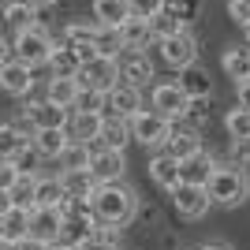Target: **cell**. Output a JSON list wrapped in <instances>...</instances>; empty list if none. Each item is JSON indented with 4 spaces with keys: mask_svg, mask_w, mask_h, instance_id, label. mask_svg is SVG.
I'll return each instance as SVG.
<instances>
[{
    "mask_svg": "<svg viewBox=\"0 0 250 250\" xmlns=\"http://www.w3.org/2000/svg\"><path fill=\"white\" fill-rule=\"evenodd\" d=\"M90 213H94L97 224H108V228L124 231L138 217V190L131 183H124V179L97 183L94 194H90Z\"/></svg>",
    "mask_w": 250,
    "mask_h": 250,
    "instance_id": "obj_1",
    "label": "cell"
},
{
    "mask_svg": "<svg viewBox=\"0 0 250 250\" xmlns=\"http://www.w3.org/2000/svg\"><path fill=\"white\" fill-rule=\"evenodd\" d=\"M206 194L220 209H239L250 198V176L243 165H213L206 179Z\"/></svg>",
    "mask_w": 250,
    "mask_h": 250,
    "instance_id": "obj_2",
    "label": "cell"
},
{
    "mask_svg": "<svg viewBox=\"0 0 250 250\" xmlns=\"http://www.w3.org/2000/svg\"><path fill=\"white\" fill-rule=\"evenodd\" d=\"M52 45H56V38L45 30L42 22H34V26H26V30L11 34V56H15V60H22L26 67H34V71H38V67H45Z\"/></svg>",
    "mask_w": 250,
    "mask_h": 250,
    "instance_id": "obj_3",
    "label": "cell"
},
{
    "mask_svg": "<svg viewBox=\"0 0 250 250\" xmlns=\"http://www.w3.org/2000/svg\"><path fill=\"white\" fill-rule=\"evenodd\" d=\"M127 124H131V142H138V146H146V149H161L165 138H168L172 120H165V116L153 112V108H138Z\"/></svg>",
    "mask_w": 250,
    "mask_h": 250,
    "instance_id": "obj_4",
    "label": "cell"
},
{
    "mask_svg": "<svg viewBox=\"0 0 250 250\" xmlns=\"http://www.w3.org/2000/svg\"><path fill=\"white\" fill-rule=\"evenodd\" d=\"M157 52H161V60L168 63V67H187V63H198V38H194V30L190 26H183V30L168 34V38H161L157 42Z\"/></svg>",
    "mask_w": 250,
    "mask_h": 250,
    "instance_id": "obj_5",
    "label": "cell"
},
{
    "mask_svg": "<svg viewBox=\"0 0 250 250\" xmlns=\"http://www.w3.org/2000/svg\"><path fill=\"white\" fill-rule=\"evenodd\" d=\"M79 86H90V90H97V94H104V90H112L116 83H120V67H116V56H104V52H97L94 60L79 63Z\"/></svg>",
    "mask_w": 250,
    "mask_h": 250,
    "instance_id": "obj_6",
    "label": "cell"
},
{
    "mask_svg": "<svg viewBox=\"0 0 250 250\" xmlns=\"http://www.w3.org/2000/svg\"><path fill=\"white\" fill-rule=\"evenodd\" d=\"M168 194H172V209H176L183 220H202L209 213V206H213L202 183H183V179H179Z\"/></svg>",
    "mask_w": 250,
    "mask_h": 250,
    "instance_id": "obj_7",
    "label": "cell"
},
{
    "mask_svg": "<svg viewBox=\"0 0 250 250\" xmlns=\"http://www.w3.org/2000/svg\"><path fill=\"white\" fill-rule=\"evenodd\" d=\"M34 86H38V79H34V67H26L22 60H15V56H8V60L0 63V90L8 97H15V101H22V97L34 94Z\"/></svg>",
    "mask_w": 250,
    "mask_h": 250,
    "instance_id": "obj_8",
    "label": "cell"
},
{
    "mask_svg": "<svg viewBox=\"0 0 250 250\" xmlns=\"http://www.w3.org/2000/svg\"><path fill=\"white\" fill-rule=\"evenodd\" d=\"M116 67H120V83H131V86H149V79H157L153 60L142 49H120L116 52Z\"/></svg>",
    "mask_w": 250,
    "mask_h": 250,
    "instance_id": "obj_9",
    "label": "cell"
},
{
    "mask_svg": "<svg viewBox=\"0 0 250 250\" xmlns=\"http://www.w3.org/2000/svg\"><path fill=\"white\" fill-rule=\"evenodd\" d=\"M138 108H146V101H142V86L116 83L112 90H104V108H101V116H124V120H131Z\"/></svg>",
    "mask_w": 250,
    "mask_h": 250,
    "instance_id": "obj_10",
    "label": "cell"
},
{
    "mask_svg": "<svg viewBox=\"0 0 250 250\" xmlns=\"http://www.w3.org/2000/svg\"><path fill=\"white\" fill-rule=\"evenodd\" d=\"M187 101L190 97L179 90V83H153V90H149V108L153 112H161L165 120H183V112H187Z\"/></svg>",
    "mask_w": 250,
    "mask_h": 250,
    "instance_id": "obj_11",
    "label": "cell"
},
{
    "mask_svg": "<svg viewBox=\"0 0 250 250\" xmlns=\"http://www.w3.org/2000/svg\"><path fill=\"white\" fill-rule=\"evenodd\" d=\"M127 172V153L124 149H104V146H94L90 153V176L97 183H112V179H124Z\"/></svg>",
    "mask_w": 250,
    "mask_h": 250,
    "instance_id": "obj_12",
    "label": "cell"
},
{
    "mask_svg": "<svg viewBox=\"0 0 250 250\" xmlns=\"http://www.w3.org/2000/svg\"><path fill=\"white\" fill-rule=\"evenodd\" d=\"M22 112H26V120L34 124V131L38 127H67V116H71V108H60V104L45 101V97H22Z\"/></svg>",
    "mask_w": 250,
    "mask_h": 250,
    "instance_id": "obj_13",
    "label": "cell"
},
{
    "mask_svg": "<svg viewBox=\"0 0 250 250\" xmlns=\"http://www.w3.org/2000/svg\"><path fill=\"white\" fill-rule=\"evenodd\" d=\"M161 149H168L176 161H187L190 153H198V149H202V131H198V127H190V124H183V120H176V124L168 127V138H165V146H161Z\"/></svg>",
    "mask_w": 250,
    "mask_h": 250,
    "instance_id": "obj_14",
    "label": "cell"
},
{
    "mask_svg": "<svg viewBox=\"0 0 250 250\" xmlns=\"http://www.w3.org/2000/svg\"><path fill=\"white\" fill-rule=\"evenodd\" d=\"M60 224H63V213L60 209H49V206H34L30 209V239H38V243H56L60 239Z\"/></svg>",
    "mask_w": 250,
    "mask_h": 250,
    "instance_id": "obj_15",
    "label": "cell"
},
{
    "mask_svg": "<svg viewBox=\"0 0 250 250\" xmlns=\"http://www.w3.org/2000/svg\"><path fill=\"white\" fill-rule=\"evenodd\" d=\"M38 4L34 0H4V8H0V26H8L11 34H19L26 30V26H34V22H42L38 19Z\"/></svg>",
    "mask_w": 250,
    "mask_h": 250,
    "instance_id": "obj_16",
    "label": "cell"
},
{
    "mask_svg": "<svg viewBox=\"0 0 250 250\" xmlns=\"http://www.w3.org/2000/svg\"><path fill=\"white\" fill-rule=\"evenodd\" d=\"M67 142H71V138H67V127H38V131L30 135V146L38 149L42 161H56Z\"/></svg>",
    "mask_w": 250,
    "mask_h": 250,
    "instance_id": "obj_17",
    "label": "cell"
},
{
    "mask_svg": "<svg viewBox=\"0 0 250 250\" xmlns=\"http://www.w3.org/2000/svg\"><path fill=\"white\" fill-rule=\"evenodd\" d=\"M146 168H149V179H153L161 190H172L179 183V161L168 153V149H153Z\"/></svg>",
    "mask_w": 250,
    "mask_h": 250,
    "instance_id": "obj_18",
    "label": "cell"
},
{
    "mask_svg": "<svg viewBox=\"0 0 250 250\" xmlns=\"http://www.w3.org/2000/svg\"><path fill=\"white\" fill-rule=\"evenodd\" d=\"M131 142V124L124 116H101V131H97V142L94 146H104V149H127Z\"/></svg>",
    "mask_w": 250,
    "mask_h": 250,
    "instance_id": "obj_19",
    "label": "cell"
},
{
    "mask_svg": "<svg viewBox=\"0 0 250 250\" xmlns=\"http://www.w3.org/2000/svg\"><path fill=\"white\" fill-rule=\"evenodd\" d=\"M26 231H30V209L11 206L8 213L0 217V243H4V247H15L19 239H26Z\"/></svg>",
    "mask_w": 250,
    "mask_h": 250,
    "instance_id": "obj_20",
    "label": "cell"
},
{
    "mask_svg": "<svg viewBox=\"0 0 250 250\" xmlns=\"http://www.w3.org/2000/svg\"><path fill=\"white\" fill-rule=\"evenodd\" d=\"M97 131H101V112H71L67 116V138H71V142L94 146Z\"/></svg>",
    "mask_w": 250,
    "mask_h": 250,
    "instance_id": "obj_21",
    "label": "cell"
},
{
    "mask_svg": "<svg viewBox=\"0 0 250 250\" xmlns=\"http://www.w3.org/2000/svg\"><path fill=\"white\" fill-rule=\"evenodd\" d=\"M213 165H217V161H213V153L202 146L198 153H190L187 161H179V179H183V183H202V187H206V179H209V172H213Z\"/></svg>",
    "mask_w": 250,
    "mask_h": 250,
    "instance_id": "obj_22",
    "label": "cell"
},
{
    "mask_svg": "<svg viewBox=\"0 0 250 250\" xmlns=\"http://www.w3.org/2000/svg\"><path fill=\"white\" fill-rule=\"evenodd\" d=\"M179 90L187 97H213V83H209V71L198 67V63H187V67H179Z\"/></svg>",
    "mask_w": 250,
    "mask_h": 250,
    "instance_id": "obj_23",
    "label": "cell"
},
{
    "mask_svg": "<svg viewBox=\"0 0 250 250\" xmlns=\"http://www.w3.org/2000/svg\"><path fill=\"white\" fill-rule=\"evenodd\" d=\"M75 94H79V79H67V75H49L45 83V101L60 104V108H71L75 104Z\"/></svg>",
    "mask_w": 250,
    "mask_h": 250,
    "instance_id": "obj_24",
    "label": "cell"
},
{
    "mask_svg": "<svg viewBox=\"0 0 250 250\" xmlns=\"http://www.w3.org/2000/svg\"><path fill=\"white\" fill-rule=\"evenodd\" d=\"M120 45H124V49L149 52V45H157L153 34H149V22L146 19H127V22H120Z\"/></svg>",
    "mask_w": 250,
    "mask_h": 250,
    "instance_id": "obj_25",
    "label": "cell"
},
{
    "mask_svg": "<svg viewBox=\"0 0 250 250\" xmlns=\"http://www.w3.org/2000/svg\"><path fill=\"white\" fill-rule=\"evenodd\" d=\"M60 183H63V194L75 202H90V194H94L97 179L90 176V168H79V172H60Z\"/></svg>",
    "mask_w": 250,
    "mask_h": 250,
    "instance_id": "obj_26",
    "label": "cell"
},
{
    "mask_svg": "<svg viewBox=\"0 0 250 250\" xmlns=\"http://www.w3.org/2000/svg\"><path fill=\"white\" fill-rule=\"evenodd\" d=\"M220 67H224V75H228L231 83L250 79V49H247V45H231V49H224Z\"/></svg>",
    "mask_w": 250,
    "mask_h": 250,
    "instance_id": "obj_27",
    "label": "cell"
},
{
    "mask_svg": "<svg viewBox=\"0 0 250 250\" xmlns=\"http://www.w3.org/2000/svg\"><path fill=\"white\" fill-rule=\"evenodd\" d=\"M63 202H67V194H63L60 176H38V183H34V206L60 209Z\"/></svg>",
    "mask_w": 250,
    "mask_h": 250,
    "instance_id": "obj_28",
    "label": "cell"
},
{
    "mask_svg": "<svg viewBox=\"0 0 250 250\" xmlns=\"http://www.w3.org/2000/svg\"><path fill=\"white\" fill-rule=\"evenodd\" d=\"M45 67H49V75H67V79H75L79 75V56H75L67 45H52V52H49V60H45Z\"/></svg>",
    "mask_w": 250,
    "mask_h": 250,
    "instance_id": "obj_29",
    "label": "cell"
},
{
    "mask_svg": "<svg viewBox=\"0 0 250 250\" xmlns=\"http://www.w3.org/2000/svg\"><path fill=\"white\" fill-rule=\"evenodd\" d=\"M131 19L127 11V0H94V22H104V26H120V22Z\"/></svg>",
    "mask_w": 250,
    "mask_h": 250,
    "instance_id": "obj_30",
    "label": "cell"
},
{
    "mask_svg": "<svg viewBox=\"0 0 250 250\" xmlns=\"http://www.w3.org/2000/svg\"><path fill=\"white\" fill-rule=\"evenodd\" d=\"M224 131H228L231 142H250V108L235 104L224 112Z\"/></svg>",
    "mask_w": 250,
    "mask_h": 250,
    "instance_id": "obj_31",
    "label": "cell"
},
{
    "mask_svg": "<svg viewBox=\"0 0 250 250\" xmlns=\"http://www.w3.org/2000/svg\"><path fill=\"white\" fill-rule=\"evenodd\" d=\"M90 153L94 146H86V142H67L63 153L56 157L60 161V172H79V168H90Z\"/></svg>",
    "mask_w": 250,
    "mask_h": 250,
    "instance_id": "obj_32",
    "label": "cell"
},
{
    "mask_svg": "<svg viewBox=\"0 0 250 250\" xmlns=\"http://www.w3.org/2000/svg\"><path fill=\"white\" fill-rule=\"evenodd\" d=\"M34 183H38V172H19V176H15V183L8 187L11 206H19V209H34Z\"/></svg>",
    "mask_w": 250,
    "mask_h": 250,
    "instance_id": "obj_33",
    "label": "cell"
},
{
    "mask_svg": "<svg viewBox=\"0 0 250 250\" xmlns=\"http://www.w3.org/2000/svg\"><path fill=\"white\" fill-rule=\"evenodd\" d=\"M94 49L97 52H104V56H116V52L124 49L120 45V26H104V22H94Z\"/></svg>",
    "mask_w": 250,
    "mask_h": 250,
    "instance_id": "obj_34",
    "label": "cell"
},
{
    "mask_svg": "<svg viewBox=\"0 0 250 250\" xmlns=\"http://www.w3.org/2000/svg\"><path fill=\"white\" fill-rule=\"evenodd\" d=\"M94 38V22H86V19H71V22H63L60 26V38L56 42L60 45H83Z\"/></svg>",
    "mask_w": 250,
    "mask_h": 250,
    "instance_id": "obj_35",
    "label": "cell"
},
{
    "mask_svg": "<svg viewBox=\"0 0 250 250\" xmlns=\"http://www.w3.org/2000/svg\"><path fill=\"white\" fill-rule=\"evenodd\" d=\"M161 11H168L172 19H179L183 26H190V22L198 19L202 4H198V0H165V8H161Z\"/></svg>",
    "mask_w": 250,
    "mask_h": 250,
    "instance_id": "obj_36",
    "label": "cell"
},
{
    "mask_svg": "<svg viewBox=\"0 0 250 250\" xmlns=\"http://www.w3.org/2000/svg\"><path fill=\"white\" fill-rule=\"evenodd\" d=\"M26 142H30V138H22L11 124H0V161H11Z\"/></svg>",
    "mask_w": 250,
    "mask_h": 250,
    "instance_id": "obj_37",
    "label": "cell"
},
{
    "mask_svg": "<svg viewBox=\"0 0 250 250\" xmlns=\"http://www.w3.org/2000/svg\"><path fill=\"white\" fill-rule=\"evenodd\" d=\"M101 108H104V94H97V90H90V86H79L71 112H101Z\"/></svg>",
    "mask_w": 250,
    "mask_h": 250,
    "instance_id": "obj_38",
    "label": "cell"
},
{
    "mask_svg": "<svg viewBox=\"0 0 250 250\" xmlns=\"http://www.w3.org/2000/svg\"><path fill=\"white\" fill-rule=\"evenodd\" d=\"M183 124L198 127V131L209 124V97H190V101H187V112H183Z\"/></svg>",
    "mask_w": 250,
    "mask_h": 250,
    "instance_id": "obj_39",
    "label": "cell"
},
{
    "mask_svg": "<svg viewBox=\"0 0 250 250\" xmlns=\"http://www.w3.org/2000/svg\"><path fill=\"white\" fill-rule=\"evenodd\" d=\"M146 22H149V34H153V42H161V38H168V34L183 30V22H179V19H172L168 11H157L153 19H146Z\"/></svg>",
    "mask_w": 250,
    "mask_h": 250,
    "instance_id": "obj_40",
    "label": "cell"
},
{
    "mask_svg": "<svg viewBox=\"0 0 250 250\" xmlns=\"http://www.w3.org/2000/svg\"><path fill=\"white\" fill-rule=\"evenodd\" d=\"M161 8H165V0H127V11H131V19H153Z\"/></svg>",
    "mask_w": 250,
    "mask_h": 250,
    "instance_id": "obj_41",
    "label": "cell"
},
{
    "mask_svg": "<svg viewBox=\"0 0 250 250\" xmlns=\"http://www.w3.org/2000/svg\"><path fill=\"white\" fill-rule=\"evenodd\" d=\"M11 165L19 168V172H38V165H42V157H38V149H34L30 142H26V146H22L19 153L11 157Z\"/></svg>",
    "mask_w": 250,
    "mask_h": 250,
    "instance_id": "obj_42",
    "label": "cell"
},
{
    "mask_svg": "<svg viewBox=\"0 0 250 250\" xmlns=\"http://www.w3.org/2000/svg\"><path fill=\"white\" fill-rule=\"evenodd\" d=\"M228 15L235 26H250V0H228Z\"/></svg>",
    "mask_w": 250,
    "mask_h": 250,
    "instance_id": "obj_43",
    "label": "cell"
},
{
    "mask_svg": "<svg viewBox=\"0 0 250 250\" xmlns=\"http://www.w3.org/2000/svg\"><path fill=\"white\" fill-rule=\"evenodd\" d=\"M71 250H120L116 243H104V239H94V235H86V239H79Z\"/></svg>",
    "mask_w": 250,
    "mask_h": 250,
    "instance_id": "obj_44",
    "label": "cell"
},
{
    "mask_svg": "<svg viewBox=\"0 0 250 250\" xmlns=\"http://www.w3.org/2000/svg\"><path fill=\"white\" fill-rule=\"evenodd\" d=\"M15 176H19V168L11 165V161H0V190H8L15 183Z\"/></svg>",
    "mask_w": 250,
    "mask_h": 250,
    "instance_id": "obj_45",
    "label": "cell"
},
{
    "mask_svg": "<svg viewBox=\"0 0 250 250\" xmlns=\"http://www.w3.org/2000/svg\"><path fill=\"white\" fill-rule=\"evenodd\" d=\"M250 161V142H231V165H247Z\"/></svg>",
    "mask_w": 250,
    "mask_h": 250,
    "instance_id": "obj_46",
    "label": "cell"
},
{
    "mask_svg": "<svg viewBox=\"0 0 250 250\" xmlns=\"http://www.w3.org/2000/svg\"><path fill=\"white\" fill-rule=\"evenodd\" d=\"M11 127H15V131H19L22 138H30V135H34V124L26 120V112H19V116H15V120H11Z\"/></svg>",
    "mask_w": 250,
    "mask_h": 250,
    "instance_id": "obj_47",
    "label": "cell"
},
{
    "mask_svg": "<svg viewBox=\"0 0 250 250\" xmlns=\"http://www.w3.org/2000/svg\"><path fill=\"white\" fill-rule=\"evenodd\" d=\"M235 97H239V101H235V104H243V108H250V79H243V83H235Z\"/></svg>",
    "mask_w": 250,
    "mask_h": 250,
    "instance_id": "obj_48",
    "label": "cell"
},
{
    "mask_svg": "<svg viewBox=\"0 0 250 250\" xmlns=\"http://www.w3.org/2000/svg\"><path fill=\"white\" fill-rule=\"evenodd\" d=\"M15 250H49V247H45V243H38V239H30V235H26V239H19V243H15Z\"/></svg>",
    "mask_w": 250,
    "mask_h": 250,
    "instance_id": "obj_49",
    "label": "cell"
},
{
    "mask_svg": "<svg viewBox=\"0 0 250 250\" xmlns=\"http://www.w3.org/2000/svg\"><path fill=\"white\" fill-rule=\"evenodd\" d=\"M198 250H235V247H231L228 239H209V243H202Z\"/></svg>",
    "mask_w": 250,
    "mask_h": 250,
    "instance_id": "obj_50",
    "label": "cell"
},
{
    "mask_svg": "<svg viewBox=\"0 0 250 250\" xmlns=\"http://www.w3.org/2000/svg\"><path fill=\"white\" fill-rule=\"evenodd\" d=\"M11 56V38H4V30H0V63Z\"/></svg>",
    "mask_w": 250,
    "mask_h": 250,
    "instance_id": "obj_51",
    "label": "cell"
},
{
    "mask_svg": "<svg viewBox=\"0 0 250 250\" xmlns=\"http://www.w3.org/2000/svg\"><path fill=\"white\" fill-rule=\"evenodd\" d=\"M8 209H11V194H8V190H0V217H4Z\"/></svg>",
    "mask_w": 250,
    "mask_h": 250,
    "instance_id": "obj_52",
    "label": "cell"
},
{
    "mask_svg": "<svg viewBox=\"0 0 250 250\" xmlns=\"http://www.w3.org/2000/svg\"><path fill=\"white\" fill-rule=\"evenodd\" d=\"M38 8H52V4H60V0H34Z\"/></svg>",
    "mask_w": 250,
    "mask_h": 250,
    "instance_id": "obj_53",
    "label": "cell"
},
{
    "mask_svg": "<svg viewBox=\"0 0 250 250\" xmlns=\"http://www.w3.org/2000/svg\"><path fill=\"white\" fill-rule=\"evenodd\" d=\"M243 34H247V49H250V26H243Z\"/></svg>",
    "mask_w": 250,
    "mask_h": 250,
    "instance_id": "obj_54",
    "label": "cell"
},
{
    "mask_svg": "<svg viewBox=\"0 0 250 250\" xmlns=\"http://www.w3.org/2000/svg\"><path fill=\"white\" fill-rule=\"evenodd\" d=\"M0 250H15V247H4V243H0Z\"/></svg>",
    "mask_w": 250,
    "mask_h": 250,
    "instance_id": "obj_55",
    "label": "cell"
},
{
    "mask_svg": "<svg viewBox=\"0 0 250 250\" xmlns=\"http://www.w3.org/2000/svg\"><path fill=\"white\" fill-rule=\"evenodd\" d=\"M179 250H198V247H179Z\"/></svg>",
    "mask_w": 250,
    "mask_h": 250,
    "instance_id": "obj_56",
    "label": "cell"
}]
</instances>
